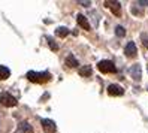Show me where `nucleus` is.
Masks as SVG:
<instances>
[{"mask_svg":"<svg viewBox=\"0 0 148 133\" xmlns=\"http://www.w3.org/2000/svg\"><path fill=\"white\" fill-rule=\"evenodd\" d=\"M76 21H78V24H79V27H82L84 30H87V32H90V30H91V25H90L88 20H87V16H84L82 14H78Z\"/></svg>","mask_w":148,"mask_h":133,"instance_id":"nucleus-9","label":"nucleus"},{"mask_svg":"<svg viewBox=\"0 0 148 133\" xmlns=\"http://www.w3.org/2000/svg\"><path fill=\"white\" fill-rule=\"evenodd\" d=\"M105 6L109 8V9L112 11V14H114L115 16H120V15H121V5H120V2H114V0H106V2H105Z\"/></svg>","mask_w":148,"mask_h":133,"instance_id":"nucleus-5","label":"nucleus"},{"mask_svg":"<svg viewBox=\"0 0 148 133\" xmlns=\"http://www.w3.org/2000/svg\"><path fill=\"white\" fill-rule=\"evenodd\" d=\"M42 124V129L45 133H56L57 132V126H56V123L53 120H49V118H43L40 121Z\"/></svg>","mask_w":148,"mask_h":133,"instance_id":"nucleus-4","label":"nucleus"},{"mask_svg":"<svg viewBox=\"0 0 148 133\" xmlns=\"http://www.w3.org/2000/svg\"><path fill=\"white\" fill-rule=\"evenodd\" d=\"M136 5H141V6H147V5H148V0H139V2H136Z\"/></svg>","mask_w":148,"mask_h":133,"instance_id":"nucleus-18","label":"nucleus"},{"mask_svg":"<svg viewBox=\"0 0 148 133\" xmlns=\"http://www.w3.org/2000/svg\"><path fill=\"white\" fill-rule=\"evenodd\" d=\"M78 73H79L81 76H91V73H93V69H91V66H84V67H81L79 70H78Z\"/></svg>","mask_w":148,"mask_h":133,"instance_id":"nucleus-13","label":"nucleus"},{"mask_svg":"<svg viewBox=\"0 0 148 133\" xmlns=\"http://www.w3.org/2000/svg\"><path fill=\"white\" fill-rule=\"evenodd\" d=\"M27 79L30 82L34 84H43V82H48L51 79V73L48 72H34V70H29L27 72Z\"/></svg>","mask_w":148,"mask_h":133,"instance_id":"nucleus-1","label":"nucleus"},{"mask_svg":"<svg viewBox=\"0 0 148 133\" xmlns=\"http://www.w3.org/2000/svg\"><path fill=\"white\" fill-rule=\"evenodd\" d=\"M124 54H126L127 57H130V58L136 57V54H138V48H136V43H135V42H129V43H127L126 48H124Z\"/></svg>","mask_w":148,"mask_h":133,"instance_id":"nucleus-8","label":"nucleus"},{"mask_svg":"<svg viewBox=\"0 0 148 133\" xmlns=\"http://www.w3.org/2000/svg\"><path fill=\"white\" fill-rule=\"evenodd\" d=\"M9 76H11V70L8 69L6 66L0 64V81H5V79H8Z\"/></svg>","mask_w":148,"mask_h":133,"instance_id":"nucleus-12","label":"nucleus"},{"mask_svg":"<svg viewBox=\"0 0 148 133\" xmlns=\"http://www.w3.org/2000/svg\"><path fill=\"white\" fill-rule=\"evenodd\" d=\"M78 3H79V5H84V6H90V5H91V2H88V0H87V2H82V0H79Z\"/></svg>","mask_w":148,"mask_h":133,"instance_id":"nucleus-19","label":"nucleus"},{"mask_svg":"<svg viewBox=\"0 0 148 133\" xmlns=\"http://www.w3.org/2000/svg\"><path fill=\"white\" fill-rule=\"evenodd\" d=\"M129 73L130 76H132L135 81H141V78H142V69H141V64H133L132 67L129 69Z\"/></svg>","mask_w":148,"mask_h":133,"instance_id":"nucleus-7","label":"nucleus"},{"mask_svg":"<svg viewBox=\"0 0 148 133\" xmlns=\"http://www.w3.org/2000/svg\"><path fill=\"white\" fill-rule=\"evenodd\" d=\"M0 103H2L3 106H6V108H12V106H16V99L12 96V94H9L8 91H3L2 94H0Z\"/></svg>","mask_w":148,"mask_h":133,"instance_id":"nucleus-3","label":"nucleus"},{"mask_svg":"<svg viewBox=\"0 0 148 133\" xmlns=\"http://www.w3.org/2000/svg\"><path fill=\"white\" fill-rule=\"evenodd\" d=\"M18 130L21 133H33V126H30V123L27 121H21L18 124Z\"/></svg>","mask_w":148,"mask_h":133,"instance_id":"nucleus-11","label":"nucleus"},{"mask_svg":"<svg viewBox=\"0 0 148 133\" xmlns=\"http://www.w3.org/2000/svg\"><path fill=\"white\" fill-rule=\"evenodd\" d=\"M132 12H133L135 15H142V12H141V11H138V9H135V8H132Z\"/></svg>","mask_w":148,"mask_h":133,"instance_id":"nucleus-20","label":"nucleus"},{"mask_svg":"<svg viewBox=\"0 0 148 133\" xmlns=\"http://www.w3.org/2000/svg\"><path fill=\"white\" fill-rule=\"evenodd\" d=\"M69 34V29H66V27H57L56 29V36H58V38H66Z\"/></svg>","mask_w":148,"mask_h":133,"instance_id":"nucleus-14","label":"nucleus"},{"mask_svg":"<svg viewBox=\"0 0 148 133\" xmlns=\"http://www.w3.org/2000/svg\"><path fill=\"white\" fill-rule=\"evenodd\" d=\"M141 39H142V43L145 45V48H148V38H147V34H145V33L141 34Z\"/></svg>","mask_w":148,"mask_h":133,"instance_id":"nucleus-17","label":"nucleus"},{"mask_svg":"<svg viewBox=\"0 0 148 133\" xmlns=\"http://www.w3.org/2000/svg\"><path fill=\"white\" fill-rule=\"evenodd\" d=\"M108 94L109 96H114V97H117V96H123L124 94V88L121 87V85H118V84H111V85H108Z\"/></svg>","mask_w":148,"mask_h":133,"instance_id":"nucleus-6","label":"nucleus"},{"mask_svg":"<svg viewBox=\"0 0 148 133\" xmlns=\"http://www.w3.org/2000/svg\"><path fill=\"white\" fill-rule=\"evenodd\" d=\"M47 42H48V45H49V48L53 49V51H58V43H56V40L53 39V38H47Z\"/></svg>","mask_w":148,"mask_h":133,"instance_id":"nucleus-15","label":"nucleus"},{"mask_svg":"<svg viewBox=\"0 0 148 133\" xmlns=\"http://www.w3.org/2000/svg\"><path fill=\"white\" fill-rule=\"evenodd\" d=\"M115 34L118 38H124L126 36V30H124L123 25H117V27H115Z\"/></svg>","mask_w":148,"mask_h":133,"instance_id":"nucleus-16","label":"nucleus"},{"mask_svg":"<svg viewBox=\"0 0 148 133\" xmlns=\"http://www.w3.org/2000/svg\"><path fill=\"white\" fill-rule=\"evenodd\" d=\"M64 63H66L67 67H71V69H75V67L79 66V63H78V60H76V57L73 54H69L66 57V60H64Z\"/></svg>","mask_w":148,"mask_h":133,"instance_id":"nucleus-10","label":"nucleus"},{"mask_svg":"<svg viewBox=\"0 0 148 133\" xmlns=\"http://www.w3.org/2000/svg\"><path fill=\"white\" fill-rule=\"evenodd\" d=\"M97 69L100 70L102 73H115L117 72V67L115 64L112 63L111 60H102L97 63Z\"/></svg>","mask_w":148,"mask_h":133,"instance_id":"nucleus-2","label":"nucleus"}]
</instances>
